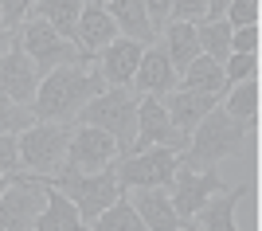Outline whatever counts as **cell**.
<instances>
[{
	"label": "cell",
	"instance_id": "obj_36",
	"mask_svg": "<svg viewBox=\"0 0 262 231\" xmlns=\"http://www.w3.org/2000/svg\"><path fill=\"white\" fill-rule=\"evenodd\" d=\"M4 188H8V173H0V192H4Z\"/></svg>",
	"mask_w": 262,
	"mask_h": 231
},
{
	"label": "cell",
	"instance_id": "obj_30",
	"mask_svg": "<svg viewBox=\"0 0 262 231\" xmlns=\"http://www.w3.org/2000/svg\"><path fill=\"white\" fill-rule=\"evenodd\" d=\"M223 20L231 28H247V24H258V0H231Z\"/></svg>",
	"mask_w": 262,
	"mask_h": 231
},
{
	"label": "cell",
	"instance_id": "obj_17",
	"mask_svg": "<svg viewBox=\"0 0 262 231\" xmlns=\"http://www.w3.org/2000/svg\"><path fill=\"white\" fill-rule=\"evenodd\" d=\"M32 180H39L43 192H47V204L32 220V231H75V227H82V216H78V208L71 204L67 192H59L43 173H32Z\"/></svg>",
	"mask_w": 262,
	"mask_h": 231
},
{
	"label": "cell",
	"instance_id": "obj_6",
	"mask_svg": "<svg viewBox=\"0 0 262 231\" xmlns=\"http://www.w3.org/2000/svg\"><path fill=\"white\" fill-rule=\"evenodd\" d=\"M176 165H180V153H176V149H168V145H149L141 153L118 157V161H114V173H118L121 188H168Z\"/></svg>",
	"mask_w": 262,
	"mask_h": 231
},
{
	"label": "cell",
	"instance_id": "obj_15",
	"mask_svg": "<svg viewBox=\"0 0 262 231\" xmlns=\"http://www.w3.org/2000/svg\"><path fill=\"white\" fill-rule=\"evenodd\" d=\"M133 94H168L172 87H180V75L168 63V51L161 44H149L141 51V63L133 71Z\"/></svg>",
	"mask_w": 262,
	"mask_h": 231
},
{
	"label": "cell",
	"instance_id": "obj_8",
	"mask_svg": "<svg viewBox=\"0 0 262 231\" xmlns=\"http://www.w3.org/2000/svg\"><path fill=\"white\" fill-rule=\"evenodd\" d=\"M47 192L28 173H8V188L0 192V231H32V220L43 212Z\"/></svg>",
	"mask_w": 262,
	"mask_h": 231
},
{
	"label": "cell",
	"instance_id": "obj_26",
	"mask_svg": "<svg viewBox=\"0 0 262 231\" xmlns=\"http://www.w3.org/2000/svg\"><path fill=\"white\" fill-rule=\"evenodd\" d=\"M90 227H94V231H141L145 223H141V216H137V208L125 200V192H121V196L114 200L102 216L90 220Z\"/></svg>",
	"mask_w": 262,
	"mask_h": 231
},
{
	"label": "cell",
	"instance_id": "obj_5",
	"mask_svg": "<svg viewBox=\"0 0 262 231\" xmlns=\"http://www.w3.org/2000/svg\"><path fill=\"white\" fill-rule=\"evenodd\" d=\"M20 47L24 55L35 63V71H39V78L47 75V71H55V67H67V63H90V55H82V47L75 44V39H67V35H59L47 20H35V16H28V20L20 24Z\"/></svg>",
	"mask_w": 262,
	"mask_h": 231
},
{
	"label": "cell",
	"instance_id": "obj_31",
	"mask_svg": "<svg viewBox=\"0 0 262 231\" xmlns=\"http://www.w3.org/2000/svg\"><path fill=\"white\" fill-rule=\"evenodd\" d=\"M20 141L16 133H0V173H20Z\"/></svg>",
	"mask_w": 262,
	"mask_h": 231
},
{
	"label": "cell",
	"instance_id": "obj_33",
	"mask_svg": "<svg viewBox=\"0 0 262 231\" xmlns=\"http://www.w3.org/2000/svg\"><path fill=\"white\" fill-rule=\"evenodd\" d=\"M168 20L200 24V20H204V0H172V12H168Z\"/></svg>",
	"mask_w": 262,
	"mask_h": 231
},
{
	"label": "cell",
	"instance_id": "obj_28",
	"mask_svg": "<svg viewBox=\"0 0 262 231\" xmlns=\"http://www.w3.org/2000/svg\"><path fill=\"white\" fill-rule=\"evenodd\" d=\"M35 121L32 106L24 102H12V98H0V133H20Z\"/></svg>",
	"mask_w": 262,
	"mask_h": 231
},
{
	"label": "cell",
	"instance_id": "obj_35",
	"mask_svg": "<svg viewBox=\"0 0 262 231\" xmlns=\"http://www.w3.org/2000/svg\"><path fill=\"white\" fill-rule=\"evenodd\" d=\"M231 0H204V20H219L223 12H227Z\"/></svg>",
	"mask_w": 262,
	"mask_h": 231
},
{
	"label": "cell",
	"instance_id": "obj_34",
	"mask_svg": "<svg viewBox=\"0 0 262 231\" xmlns=\"http://www.w3.org/2000/svg\"><path fill=\"white\" fill-rule=\"evenodd\" d=\"M145 12H149V24H153V32L161 35L164 20H168V12H172V0H145Z\"/></svg>",
	"mask_w": 262,
	"mask_h": 231
},
{
	"label": "cell",
	"instance_id": "obj_2",
	"mask_svg": "<svg viewBox=\"0 0 262 231\" xmlns=\"http://www.w3.org/2000/svg\"><path fill=\"white\" fill-rule=\"evenodd\" d=\"M247 130H251L247 121L231 118L223 106H215L196 130L188 133V145L180 153V161L200 173V169H215L219 161H231V157H247Z\"/></svg>",
	"mask_w": 262,
	"mask_h": 231
},
{
	"label": "cell",
	"instance_id": "obj_3",
	"mask_svg": "<svg viewBox=\"0 0 262 231\" xmlns=\"http://www.w3.org/2000/svg\"><path fill=\"white\" fill-rule=\"evenodd\" d=\"M75 121H86V125L106 130L118 141V157H125L133 149V137H137V94L125 90V87H106L102 94H94L75 114Z\"/></svg>",
	"mask_w": 262,
	"mask_h": 231
},
{
	"label": "cell",
	"instance_id": "obj_4",
	"mask_svg": "<svg viewBox=\"0 0 262 231\" xmlns=\"http://www.w3.org/2000/svg\"><path fill=\"white\" fill-rule=\"evenodd\" d=\"M47 176V173H43ZM59 192H67L71 196V204L78 208V216H82V227H90V220L94 216H102V212L114 204V200L125 192V188L118 184V173H114V165L98 169V173H78V169H67L59 165V173L47 176Z\"/></svg>",
	"mask_w": 262,
	"mask_h": 231
},
{
	"label": "cell",
	"instance_id": "obj_13",
	"mask_svg": "<svg viewBox=\"0 0 262 231\" xmlns=\"http://www.w3.org/2000/svg\"><path fill=\"white\" fill-rule=\"evenodd\" d=\"M247 192H251L247 180H243V184H231L227 192H223V188L211 192V196L192 212L188 231H235V227H239V223H235V204H239Z\"/></svg>",
	"mask_w": 262,
	"mask_h": 231
},
{
	"label": "cell",
	"instance_id": "obj_9",
	"mask_svg": "<svg viewBox=\"0 0 262 231\" xmlns=\"http://www.w3.org/2000/svg\"><path fill=\"white\" fill-rule=\"evenodd\" d=\"M149 145H168L176 153H184V145H188V137L172 125L161 94H137V137H133L129 153H141Z\"/></svg>",
	"mask_w": 262,
	"mask_h": 231
},
{
	"label": "cell",
	"instance_id": "obj_32",
	"mask_svg": "<svg viewBox=\"0 0 262 231\" xmlns=\"http://www.w3.org/2000/svg\"><path fill=\"white\" fill-rule=\"evenodd\" d=\"M231 51L254 55V51H258V28H254V24H247V28H231Z\"/></svg>",
	"mask_w": 262,
	"mask_h": 231
},
{
	"label": "cell",
	"instance_id": "obj_7",
	"mask_svg": "<svg viewBox=\"0 0 262 231\" xmlns=\"http://www.w3.org/2000/svg\"><path fill=\"white\" fill-rule=\"evenodd\" d=\"M16 141H20V165L28 173H51L67 153L71 121H32L28 130L16 133Z\"/></svg>",
	"mask_w": 262,
	"mask_h": 231
},
{
	"label": "cell",
	"instance_id": "obj_29",
	"mask_svg": "<svg viewBox=\"0 0 262 231\" xmlns=\"http://www.w3.org/2000/svg\"><path fill=\"white\" fill-rule=\"evenodd\" d=\"M32 4L35 0H0V24L8 32H20V24L32 16Z\"/></svg>",
	"mask_w": 262,
	"mask_h": 231
},
{
	"label": "cell",
	"instance_id": "obj_20",
	"mask_svg": "<svg viewBox=\"0 0 262 231\" xmlns=\"http://www.w3.org/2000/svg\"><path fill=\"white\" fill-rule=\"evenodd\" d=\"M106 12L114 16L118 24V35H129L137 44H157L161 35L153 32V24H149V12H145V0H106Z\"/></svg>",
	"mask_w": 262,
	"mask_h": 231
},
{
	"label": "cell",
	"instance_id": "obj_14",
	"mask_svg": "<svg viewBox=\"0 0 262 231\" xmlns=\"http://www.w3.org/2000/svg\"><path fill=\"white\" fill-rule=\"evenodd\" d=\"M141 51H145V44H137V39H129V35L110 39L98 55H94V67H98L102 82H106V87H129L133 71H137V63H141Z\"/></svg>",
	"mask_w": 262,
	"mask_h": 231
},
{
	"label": "cell",
	"instance_id": "obj_11",
	"mask_svg": "<svg viewBox=\"0 0 262 231\" xmlns=\"http://www.w3.org/2000/svg\"><path fill=\"white\" fill-rule=\"evenodd\" d=\"M172 208H176V216H180V220H184V231H188V220H192V212L200 208V204H204V200L211 196V192H219V188H227L223 184V180H219V173L215 169H188L184 161H180V165H176V173H172Z\"/></svg>",
	"mask_w": 262,
	"mask_h": 231
},
{
	"label": "cell",
	"instance_id": "obj_24",
	"mask_svg": "<svg viewBox=\"0 0 262 231\" xmlns=\"http://www.w3.org/2000/svg\"><path fill=\"white\" fill-rule=\"evenodd\" d=\"M223 98H227V102H219V106H223L231 118H239V121H247V125H254V118H258V82H254V78L235 82Z\"/></svg>",
	"mask_w": 262,
	"mask_h": 231
},
{
	"label": "cell",
	"instance_id": "obj_27",
	"mask_svg": "<svg viewBox=\"0 0 262 231\" xmlns=\"http://www.w3.org/2000/svg\"><path fill=\"white\" fill-rule=\"evenodd\" d=\"M254 71H258V55L231 51V55L223 59V94H227L235 82H243V78H254Z\"/></svg>",
	"mask_w": 262,
	"mask_h": 231
},
{
	"label": "cell",
	"instance_id": "obj_21",
	"mask_svg": "<svg viewBox=\"0 0 262 231\" xmlns=\"http://www.w3.org/2000/svg\"><path fill=\"white\" fill-rule=\"evenodd\" d=\"M161 47L168 51V63H172L176 75H184V67L200 55V39H196V24L188 20H172L168 28H161Z\"/></svg>",
	"mask_w": 262,
	"mask_h": 231
},
{
	"label": "cell",
	"instance_id": "obj_10",
	"mask_svg": "<svg viewBox=\"0 0 262 231\" xmlns=\"http://www.w3.org/2000/svg\"><path fill=\"white\" fill-rule=\"evenodd\" d=\"M114 161H118V141L98 125L78 121V130H71V141H67V153L59 165L78 169V173H98V169L114 165Z\"/></svg>",
	"mask_w": 262,
	"mask_h": 231
},
{
	"label": "cell",
	"instance_id": "obj_16",
	"mask_svg": "<svg viewBox=\"0 0 262 231\" xmlns=\"http://www.w3.org/2000/svg\"><path fill=\"white\" fill-rule=\"evenodd\" d=\"M161 102H164V110H168V118H172V125L188 137V133L196 130L223 98H215V94H200V90H188V87H172Z\"/></svg>",
	"mask_w": 262,
	"mask_h": 231
},
{
	"label": "cell",
	"instance_id": "obj_19",
	"mask_svg": "<svg viewBox=\"0 0 262 231\" xmlns=\"http://www.w3.org/2000/svg\"><path fill=\"white\" fill-rule=\"evenodd\" d=\"M133 208H137V216H141V223L149 231H180L184 227V220L176 216V208H172V200H168L164 188H137Z\"/></svg>",
	"mask_w": 262,
	"mask_h": 231
},
{
	"label": "cell",
	"instance_id": "obj_12",
	"mask_svg": "<svg viewBox=\"0 0 262 231\" xmlns=\"http://www.w3.org/2000/svg\"><path fill=\"white\" fill-rule=\"evenodd\" d=\"M35 87H39V71H35L32 59L24 55L20 35H16V39L0 51V98H12V102L32 106Z\"/></svg>",
	"mask_w": 262,
	"mask_h": 231
},
{
	"label": "cell",
	"instance_id": "obj_1",
	"mask_svg": "<svg viewBox=\"0 0 262 231\" xmlns=\"http://www.w3.org/2000/svg\"><path fill=\"white\" fill-rule=\"evenodd\" d=\"M106 82H102L94 59L90 63H67L55 67L39 78L32 98V114L35 121H75V114L86 106L94 94H102Z\"/></svg>",
	"mask_w": 262,
	"mask_h": 231
},
{
	"label": "cell",
	"instance_id": "obj_25",
	"mask_svg": "<svg viewBox=\"0 0 262 231\" xmlns=\"http://www.w3.org/2000/svg\"><path fill=\"white\" fill-rule=\"evenodd\" d=\"M196 39H200V51L211 55L215 63L231 55V24L219 16V20H200L196 24Z\"/></svg>",
	"mask_w": 262,
	"mask_h": 231
},
{
	"label": "cell",
	"instance_id": "obj_37",
	"mask_svg": "<svg viewBox=\"0 0 262 231\" xmlns=\"http://www.w3.org/2000/svg\"><path fill=\"white\" fill-rule=\"evenodd\" d=\"M90 4H106V0H90Z\"/></svg>",
	"mask_w": 262,
	"mask_h": 231
},
{
	"label": "cell",
	"instance_id": "obj_23",
	"mask_svg": "<svg viewBox=\"0 0 262 231\" xmlns=\"http://www.w3.org/2000/svg\"><path fill=\"white\" fill-rule=\"evenodd\" d=\"M180 87L223 98V63H215L211 55H204V51H200V55L184 67V75H180Z\"/></svg>",
	"mask_w": 262,
	"mask_h": 231
},
{
	"label": "cell",
	"instance_id": "obj_22",
	"mask_svg": "<svg viewBox=\"0 0 262 231\" xmlns=\"http://www.w3.org/2000/svg\"><path fill=\"white\" fill-rule=\"evenodd\" d=\"M82 4H86V0H35V4H32V16H35V20H47L59 35L75 39Z\"/></svg>",
	"mask_w": 262,
	"mask_h": 231
},
{
	"label": "cell",
	"instance_id": "obj_18",
	"mask_svg": "<svg viewBox=\"0 0 262 231\" xmlns=\"http://www.w3.org/2000/svg\"><path fill=\"white\" fill-rule=\"evenodd\" d=\"M110 39H118V24H114V16L106 12V4H90V0H86V4H82V16H78L75 44L82 47V55L94 59Z\"/></svg>",
	"mask_w": 262,
	"mask_h": 231
}]
</instances>
